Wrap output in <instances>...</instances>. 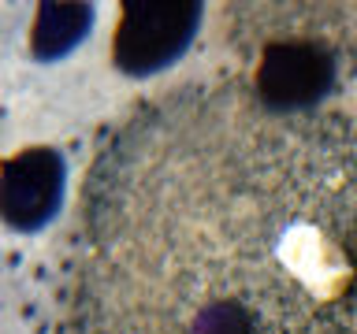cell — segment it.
Returning a JSON list of instances; mask_svg holds the SVG:
<instances>
[{
  "label": "cell",
  "instance_id": "1",
  "mask_svg": "<svg viewBox=\"0 0 357 334\" xmlns=\"http://www.w3.org/2000/svg\"><path fill=\"white\" fill-rule=\"evenodd\" d=\"M67 305L75 334H357V119L138 100L78 186Z\"/></svg>",
  "mask_w": 357,
  "mask_h": 334
},
{
  "label": "cell",
  "instance_id": "2",
  "mask_svg": "<svg viewBox=\"0 0 357 334\" xmlns=\"http://www.w3.org/2000/svg\"><path fill=\"white\" fill-rule=\"evenodd\" d=\"M231 41L250 56V89L268 108L320 111L357 78V4H238Z\"/></svg>",
  "mask_w": 357,
  "mask_h": 334
},
{
  "label": "cell",
  "instance_id": "3",
  "mask_svg": "<svg viewBox=\"0 0 357 334\" xmlns=\"http://www.w3.org/2000/svg\"><path fill=\"white\" fill-rule=\"evenodd\" d=\"M205 4H156V0H130L119 8V26L112 38V60L123 74L145 78L172 67L201 26Z\"/></svg>",
  "mask_w": 357,
  "mask_h": 334
},
{
  "label": "cell",
  "instance_id": "4",
  "mask_svg": "<svg viewBox=\"0 0 357 334\" xmlns=\"http://www.w3.org/2000/svg\"><path fill=\"white\" fill-rule=\"evenodd\" d=\"M63 156L49 145H33L8 156L0 171V216L11 230L30 234L60 212L63 200Z\"/></svg>",
  "mask_w": 357,
  "mask_h": 334
}]
</instances>
